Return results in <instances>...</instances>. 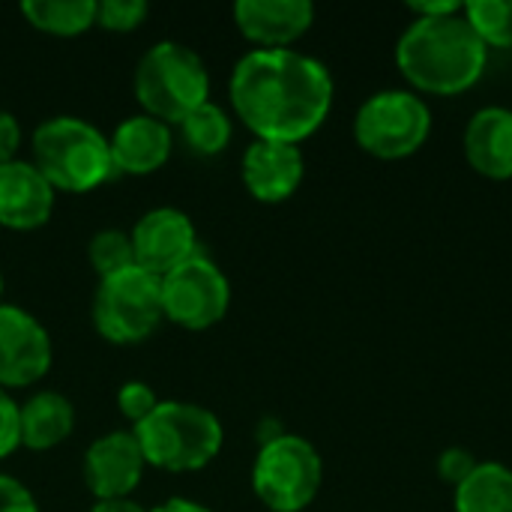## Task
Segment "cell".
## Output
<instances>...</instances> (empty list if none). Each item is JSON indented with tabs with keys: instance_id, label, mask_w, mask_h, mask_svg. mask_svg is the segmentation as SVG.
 Masks as SVG:
<instances>
[{
	"instance_id": "1",
	"label": "cell",
	"mask_w": 512,
	"mask_h": 512,
	"mask_svg": "<svg viewBox=\"0 0 512 512\" xmlns=\"http://www.w3.org/2000/svg\"><path fill=\"white\" fill-rule=\"evenodd\" d=\"M228 96L255 141L300 144L333 108V75L294 48H252L234 63Z\"/></svg>"
},
{
	"instance_id": "2",
	"label": "cell",
	"mask_w": 512,
	"mask_h": 512,
	"mask_svg": "<svg viewBox=\"0 0 512 512\" xmlns=\"http://www.w3.org/2000/svg\"><path fill=\"white\" fill-rule=\"evenodd\" d=\"M402 75L423 93L456 96L474 87L489 63V48L465 18H414L396 42Z\"/></svg>"
},
{
	"instance_id": "3",
	"label": "cell",
	"mask_w": 512,
	"mask_h": 512,
	"mask_svg": "<svg viewBox=\"0 0 512 512\" xmlns=\"http://www.w3.org/2000/svg\"><path fill=\"white\" fill-rule=\"evenodd\" d=\"M144 462L171 471L189 474L207 468L225 444L222 423L213 411L195 402H159V408L132 429Z\"/></svg>"
},
{
	"instance_id": "4",
	"label": "cell",
	"mask_w": 512,
	"mask_h": 512,
	"mask_svg": "<svg viewBox=\"0 0 512 512\" xmlns=\"http://www.w3.org/2000/svg\"><path fill=\"white\" fill-rule=\"evenodd\" d=\"M33 165L54 192H93L114 177L108 138L81 117H51L33 129Z\"/></svg>"
},
{
	"instance_id": "5",
	"label": "cell",
	"mask_w": 512,
	"mask_h": 512,
	"mask_svg": "<svg viewBox=\"0 0 512 512\" xmlns=\"http://www.w3.org/2000/svg\"><path fill=\"white\" fill-rule=\"evenodd\" d=\"M135 99L144 114L162 123H183L195 108L210 102V72L183 42H156L135 69Z\"/></svg>"
},
{
	"instance_id": "6",
	"label": "cell",
	"mask_w": 512,
	"mask_h": 512,
	"mask_svg": "<svg viewBox=\"0 0 512 512\" xmlns=\"http://www.w3.org/2000/svg\"><path fill=\"white\" fill-rule=\"evenodd\" d=\"M324 462L312 441L276 435L261 444L252 465V492L270 512H303L321 492Z\"/></svg>"
},
{
	"instance_id": "7",
	"label": "cell",
	"mask_w": 512,
	"mask_h": 512,
	"mask_svg": "<svg viewBox=\"0 0 512 512\" xmlns=\"http://www.w3.org/2000/svg\"><path fill=\"white\" fill-rule=\"evenodd\" d=\"M162 321L165 309L159 276L141 267H126L99 282L93 300V324L105 342L138 345L150 339Z\"/></svg>"
},
{
	"instance_id": "8",
	"label": "cell",
	"mask_w": 512,
	"mask_h": 512,
	"mask_svg": "<svg viewBox=\"0 0 512 512\" xmlns=\"http://www.w3.org/2000/svg\"><path fill=\"white\" fill-rule=\"evenodd\" d=\"M432 132V111L414 90L372 93L354 117L357 144L378 159H405L417 153Z\"/></svg>"
},
{
	"instance_id": "9",
	"label": "cell",
	"mask_w": 512,
	"mask_h": 512,
	"mask_svg": "<svg viewBox=\"0 0 512 512\" xmlns=\"http://www.w3.org/2000/svg\"><path fill=\"white\" fill-rule=\"evenodd\" d=\"M231 306L228 276L207 255H192L168 276H162V309L165 318L183 330L216 327Z\"/></svg>"
},
{
	"instance_id": "10",
	"label": "cell",
	"mask_w": 512,
	"mask_h": 512,
	"mask_svg": "<svg viewBox=\"0 0 512 512\" xmlns=\"http://www.w3.org/2000/svg\"><path fill=\"white\" fill-rule=\"evenodd\" d=\"M51 336L30 312L0 303V390H18L42 381L51 369Z\"/></svg>"
},
{
	"instance_id": "11",
	"label": "cell",
	"mask_w": 512,
	"mask_h": 512,
	"mask_svg": "<svg viewBox=\"0 0 512 512\" xmlns=\"http://www.w3.org/2000/svg\"><path fill=\"white\" fill-rule=\"evenodd\" d=\"M129 237H132L135 267H141L159 279L168 276L183 261H189L192 255H198V231H195L192 219L177 207L147 210L135 222Z\"/></svg>"
},
{
	"instance_id": "12",
	"label": "cell",
	"mask_w": 512,
	"mask_h": 512,
	"mask_svg": "<svg viewBox=\"0 0 512 512\" xmlns=\"http://www.w3.org/2000/svg\"><path fill=\"white\" fill-rule=\"evenodd\" d=\"M144 453L129 432H108L96 438L81 462V477L96 501L129 498L144 477Z\"/></svg>"
},
{
	"instance_id": "13",
	"label": "cell",
	"mask_w": 512,
	"mask_h": 512,
	"mask_svg": "<svg viewBox=\"0 0 512 512\" xmlns=\"http://www.w3.org/2000/svg\"><path fill=\"white\" fill-rule=\"evenodd\" d=\"M303 153L297 144L282 141H252L243 153V186L255 201L282 204L288 201L303 183Z\"/></svg>"
},
{
	"instance_id": "14",
	"label": "cell",
	"mask_w": 512,
	"mask_h": 512,
	"mask_svg": "<svg viewBox=\"0 0 512 512\" xmlns=\"http://www.w3.org/2000/svg\"><path fill=\"white\" fill-rule=\"evenodd\" d=\"M54 186L33 162L12 159L0 165V225L12 231L42 228L54 213Z\"/></svg>"
},
{
	"instance_id": "15",
	"label": "cell",
	"mask_w": 512,
	"mask_h": 512,
	"mask_svg": "<svg viewBox=\"0 0 512 512\" xmlns=\"http://www.w3.org/2000/svg\"><path fill=\"white\" fill-rule=\"evenodd\" d=\"M315 21V6L309 0H237L234 24L237 30L261 48H288Z\"/></svg>"
},
{
	"instance_id": "16",
	"label": "cell",
	"mask_w": 512,
	"mask_h": 512,
	"mask_svg": "<svg viewBox=\"0 0 512 512\" xmlns=\"http://www.w3.org/2000/svg\"><path fill=\"white\" fill-rule=\"evenodd\" d=\"M111 147V165L114 174H129V177H144L159 171L171 150H174V135L171 126L150 117V114H135L126 117L114 135L108 138Z\"/></svg>"
},
{
	"instance_id": "17",
	"label": "cell",
	"mask_w": 512,
	"mask_h": 512,
	"mask_svg": "<svg viewBox=\"0 0 512 512\" xmlns=\"http://www.w3.org/2000/svg\"><path fill=\"white\" fill-rule=\"evenodd\" d=\"M465 159L489 180L512 177V108L486 105L465 126Z\"/></svg>"
},
{
	"instance_id": "18",
	"label": "cell",
	"mask_w": 512,
	"mask_h": 512,
	"mask_svg": "<svg viewBox=\"0 0 512 512\" xmlns=\"http://www.w3.org/2000/svg\"><path fill=\"white\" fill-rule=\"evenodd\" d=\"M75 429V408L63 393L42 390L21 405V447L33 453L54 450Z\"/></svg>"
},
{
	"instance_id": "19",
	"label": "cell",
	"mask_w": 512,
	"mask_h": 512,
	"mask_svg": "<svg viewBox=\"0 0 512 512\" xmlns=\"http://www.w3.org/2000/svg\"><path fill=\"white\" fill-rule=\"evenodd\" d=\"M453 507L456 512H512V468L480 462L453 489Z\"/></svg>"
},
{
	"instance_id": "20",
	"label": "cell",
	"mask_w": 512,
	"mask_h": 512,
	"mask_svg": "<svg viewBox=\"0 0 512 512\" xmlns=\"http://www.w3.org/2000/svg\"><path fill=\"white\" fill-rule=\"evenodd\" d=\"M18 9L30 27L51 36H81L96 24V0H24Z\"/></svg>"
},
{
	"instance_id": "21",
	"label": "cell",
	"mask_w": 512,
	"mask_h": 512,
	"mask_svg": "<svg viewBox=\"0 0 512 512\" xmlns=\"http://www.w3.org/2000/svg\"><path fill=\"white\" fill-rule=\"evenodd\" d=\"M231 135H234L231 117L219 105H213V102H204L201 108H195L180 123L183 144L192 153H198V156H216V153H222L231 144Z\"/></svg>"
},
{
	"instance_id": "22",
	"label": "cell",
	"mask_w": 512,
	"mask_h": 512,
	"mask_svg": "<svg viewBox=\"0 0 512 512\" xmlns=\"http://www.w3.org/2000/svg\"><path fill=\"white\" fill-rule=\"evenodd\" d=\"M465 18L486 48H512V0H471L465 3Z\"/></svg>"
},
{
	"instance_id": "23",
	"label": "cell",
	"mask_w": 512,
	"mask_h": 512,
	"mask_svg": "<svg viewBox=\"0 0 512 512\" xmlns=\"http://www.w3.org/2000/svg\"><path fill=\"white\" fill-rule=\"evenodd\" d=\"M87 261L99 273V279L114 276L126 267H135V252H132V237L129 231L120 228H105L96 231L87 243Z\"/></svg>"
},
{
	"instance_id": "24",
	"label": "cell",
	"mask_w": 512,
	"mask_h": 512,
	"mask_svg": "<svg viewBox=\"0 0 512 512\" xmlns=\"http://www.w3.org/2000/svg\"><path fill=\"white\" fill-rule=\"evenodd\" d=\"M150 6L144 0H102L96 3V24L108 33H129L144 24Z\"/></svg>"
},
{
	"instance_id": "25",
	"label": "cell",
	"mask_w": 512,
	"mask_h": 512,
	"mask_svg": "<svg viewBox=\"0 0 512 512\" xmlns=\"http://www.w3.org/2000/svg\"><path fill=\"white\" fill-rule=\"evenodd\" d=\"M117 408H120V414H123V417L132 423V429H135L138 423H144V420L159 408V396L153 393L150 384H144V381H129V384H123L120 393H117Z\"/></svg>"
},
{
	"instance_id": "26",
	"label": "cell",
	"mask_w": 512,
	"mask_h": 512,
	"mask_svg": "<svg viewBox=\"0 0 512 512\" xmlns=\"http://www.w3.org/2000/svg\"><path fill=\"white\" fill-rule=\"evenodd\" d=\"M21 447V405L0 390V459H9Z\"/></svg>"
},
{
	"instance_id": "27",
	"label": "cell",
	"mask_w": 512,
	"mask_h": 512,
	"mask_svg": "<svg viewBox=\"0 0 512 512\" xmlns=\"http://www.w3.org/2000/svg\"><path fill=\"white\" fill-rule=\"evenodd\" d=\"M480 462L474 459V453L471 450H465V447H450V450H444L441 456H438V477H441V483H447V486H459L462 480H468V474L477 468Z\"/></svg>"
},
{
	"instance_id": "28",
	"label": "cell",
	"mask_w": 512,
	"mask_h": 512,
	"mask_svg": "<svg viewBox=\"0 0 512 512\" xmlns=\"http://www.w3.org/2000/svg\"><path fill=\"white\" fill-rule=\"evenodd\" d=\"M0 512H39V504L24 483L0 474Z\"/></svg>"
},
{
	"instance_id": "29",
	"label": "cell",
	"mask_w": 512,
	"mask_h": 512,
	"mask_svg": "<svg viewBox=\"0 0 512 512\" xmlns=\"http://www.w3.org/2000/svg\"><path fill=\"white\" fill-rule=\"evenodd\" d=\"M18 147H21V123L15 120V114L0 108V165L12 162Z\"/></svg>"
},
{
	"instance_id": "30",
	"label": "cell",
	"mask_w": 512,
	"mask_h": 512,
	"mask_svg": "<svg viewBox=\"0 0 512 512\" xmlns=\"http://www.w3.org/2000/svg\"><path fill=\"white\" fill-rule=\"evenodd\" d=\"M408 9L414 12V18H444V15L462 12L465 3H459V0H411Z\"/></svg>"
},
{
	"instance_id": "31",
	"label": "cell",
	"mask_w": 512,
	"mask_h": 512,
	"mask_svg": "<svg viewBox=\"0 0 512 512\" xmlns=\"http://www.w3.org/2000/svg\"><path fill=\"white\" fill-rule=\"evenodd\" d=\"M147 512H213V510H207L204 504L189 501V498H168V501H162L159 507H153V510H147Z\"/></svg>"
},
{
	"instance_id": "32",
	"label": "cell",
	"mask_w": 512,
	"mask_h": 512,
	"mask_svg": "<svg viewBox=\"0 0 512 512\" xmlns=\"http://www.w3.org/2000/svg\"><path fill=\"white\" fill-rule=\"evenodd\" d=\"M90 512H147L141 504H135L132 498H114V501H96Z\"/></svg>"
},
{
	"instance_id": "33",
	"label": "cell",
	"mask_w": 512,
	"mask_h": 512,
	"mask_svg": "<svg viewBox=\"0 0 512 512\" xmlns=\"http://www.w3.org/2000/svg\"><path fill=\"white\" fill-rule=\"evenodd\" d=\"M3 291H6V282H3V273H0V303H3Z\"/></svg>"
}]
</instances>
